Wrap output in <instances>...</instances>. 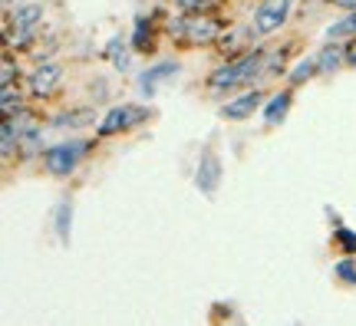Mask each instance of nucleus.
Segmentation results:
<instances>
[{
	"instance_id": "nucleus-1",
	"label": "nucleus",
	"mask_w": 356,
	"mask_h": 326,
	"mask_svg": "<svg viewBox=\"0 0 356 326\" xmlns=\"http://www.w3.org/2000/svg\"><path fill=\"white\" fill-rule=\"evenodd\" d=\"M264 60L267 56L261 50L244 53L238 60H228L225 66H218L215 73L208 76V89H211V92H231V89L254 83V76L264 70Z\"/></svg>"
},
{
	"instance_id": "nucleus-2",
	"label": "nucleus",
	"mask_w": 356,
	"mask_h": 326,
	"mask_svg": "<svg viewBox=\"0 0 356 326\" xmlns=\"http://www.w3.org/2000/svg\"><path fill=\"white\" fill-rule=\"evenodd\" d=\"M221 30H225V24L215 20L211 13H191V10H185V17H178V20L168 24V33L175 40H181L185 47L218 43V40H221Z\"/></svg>"
},
{
	"instance_id": "nucleus-3",
	"label": "nucleus",
	"mask_w": 356,
	"mask_h": 326,
	"mask_svg": "<svg viewBox=\"0 0 356 326\" xmlns=\"http://www.w3.org/2000/svg\"><path fill=\"white\" fill-rule=\"evenodd\" d=\"M89 152V142H63V145H53L47 149L43 155V165H47V172L50 175H70V172H76L79 158Z\"/></svg>"
},
{
	"instance_id": "nucleus-4",
	"label": "nucleus",
	"mask_w": 356,
	"mask_h": 326,
	"mask_svg": "<svg viewBox=\"0 0 356 326\" xmlns=\"http://www.w3.org/2000/svg\"><path fill=\"white\" fill-rule=\"evenodd\" d=\"M149 119V109L145 106H132V102H126V106H115L113 113H106V119L99 122V138H109L115 136V132H126V129H136L142 126Z\"/></svg>"
},
{
	"instance_id": "nucleus-5",
	"label": "nucleus",
	"mask_w": 356,
	"mask_h": 326,
	"mask_svg": "<svg viewBox=\"0 0 356 326\" xmlns=\"http://www.w3.org/2000/svg\"><path fill=\"white\" fill-rule=\"evenodd\" d=\"M291 7H293V0H261V7L254 10L257 37H267V33L280 30V26L287 24V17H291Z\"/></svg>"
},
{
	"instance_id": "nucleus-6",
	"label": "nucleus",
	"mask_w": 356,
	"mask_h": 326,
	"mask_svg": "<svg viewBox=\"0 0 356 326\" xmlns=\"http://www.w3.org/2000/svg\"><path fill=\"white\" fill-rule=\"evenodd\" d=\"M60 79H63V66L60 63H40L30 76V96L33 99H50L60 89Z\"/></svg>"
},
{
	"instance_id": "nucleus-7",
	"label": "nucleus",
	"mask_w": 356,
	"mask_h": 326,
	"mask_svg": "<svg viewBox=\"0 0 356 326\" xmlns=\"http://www.w3.org/2000/svg\"><path fill=\"white\" fill-rule=\"evenodd\" d=\"M195 185L202 195H215L218 185H221V158H218L211 149L202 152V158H198V168H195Z\"/></svg>"
},
{
	"instance_id": "nucleus-8",
	"label": "nucleus",
	"mask_w": 356,
	"mask_h": 326,
	"mask_svg": "<svg viewBox=\"0 0 356 326\" xmlns=\"http://www.w3.org/2000/svg\"><path fill=\"white\" fill-rule=\"evenodd\" d=\"M264 106V92L261 89H251V92H244V96H234L231 102L221 106V115L231 119V122H244V119H251Z\"/></svg>"
},
{
	"instance_id": "nucleus-9",
	"label": "nucleus",
	"mask_w": 356,
	"mask_h": 326,
	"mask_svg": "<svg viewBox=\"0 0 356 326\" xmlns=\"http://www.w3.org/2000/svg\"><path fill=\"white\" fill-rule=\"evenodd\" d=\"M40 20H43V7H40V3H24V7H17V13H13L17 37L30 40V37H33V30L40 26Z\"/></svg>"
},
{
	"instance_id": "nucleus-10",
	"label": "nucleus",
	"mask_w": 356,
	"mask_h": 326,
	"mask_svg": "<svg viewBox=\"0 0 356 326\" xmlns=\"http://www.w3.org/2000/svg\"><path fill=\"white\" fill-rule=\"evenodd\" d=\"M291 106H293V89H280V92H274L270 102L264 106V122L267 126H280V122L287 119V113H291Z\"/></svg>"
},
{
	"instance_id": "nucleus-11",
	"label": "nucleus",
	"mask_w": 356,
	"mask_h": 326,
	"mask_svg": "<svg viewBox=\"0 0 356 326\" xmlns=\"http://www.w3.org/2000/svg\"><path fill=\"white\" fill-rule=\"evenodd\" d=\"M175 73H178V63H175V60H165V63L152 66V70H145V73L139 76V89L145 92V96H152L155 89H159V83H165V79H172Z\"/></svg>"
},
{
	"instance_id": "nucleus-12",
	"label": "nucleus",
	"mask_w": 356,
	"mask_h": 326,
	"mask_svg": "<svg viewBox=\"0 0 356 326\" xmlns=\"http://www.w3.org/2000/svg\"><path fill=\"white\" fill-rule=\"evenodd\" d=\"M132 47L139 53H152L155 50V30L149 17H139L136 20V30H132Z\"/></svg>"
},
{
	"instance_id": "nucleus-13",
	"label": "nucleus",
	"mask_w": 356,
	"mask_h": 326,
	"mask_svg": "<svg viewBox=\"0 0 356 326\" xmlns=\"http://www.w3.org/2000/svg\"><path fill=\"white\" fill-rule=\"evenodd\" d=\"M343 60H346V50L340 47V43H327V47H323V50L317 53V66H320V73H337Z\"/></svg>"
},
{
	"instance_id": "nucleus-14",
	"label": "nucleus",
	"mask_w": 356,
	"mask_h": 326,
	"mask_svg": "<svg viewBox=\"0 0 356 326\" xmlns=\"http://www.w3.org/2000/svg\"><path fill=\"white\" fill-rule=\"evenodd\" d=\"M317 73H320L317 56H304V60H297L293 70L287 73V83H291V86H300V83H307V79H314Z\"/></svg>"
},
{
	"instance_id": "nucleus-15",
	"label": "nucleus",
	"mask_w": 356,
	"mask_h": 326,
	"mask_svg": "<svg viewBox=\"0 0 356 326\" xmlns=\"http://www.w3.org/2000/svg\"><path fill=\"white\" fill-rule=\"evenodd\" d=\"M70 225H73V204L70 201H60L56 204V234L63 244H70Z\"/></svg>"
},
{
	"instance_id": "nucleus-16",
	"label": "nucleus",
	"mask_w": 356,
	"mask_h": 326,
	"mask_svg": "<svg viewBox=\"0 0 356 326\" xmlns=\"http://www.w3.org/2000/svg\"><path fill=\"white\" fill-rule=\"evenodd\" d=\"M106 56L113 60V66L119 70V73H126L129 70V53H126V40L122 37H113V43L106 47Z\"/></svg>"
},
{
	"instance_id": "nucleus-17",
	"label": "nucleus",
	"mask_w": 356,
	"mask_h": 326,
	"mask_svg": "<svg viewBox=\"0 0 356 326\" xmlns=\"http://www.w3.org/2000/svg\"><path fill=\"white\" fill-rule=\"evenodd\" d=\"M96 119V113L92 109H73V113H63V115H56V122L53 126H86V122H92Z\"/></svg>"
},
{
	"instance_id": "nucleus-18",
	"label": "nucleus",
	"mask_w": 356,
	"mask_h": 326,
	"mask_svg": "<svg viewBox=\"0 0 356 326\" xmlns=\"http://www.w3.org/2000/svg\"><path fill=\"white\" fill-rule=\"evenodd\" d=\"M333 277H337V280H343V284H350V287H356V261H353V254L333 267Z\"/></svg>"
},
{
	"instance_id": "nucleus-19",
	"label": "nucleus",
	"mask_w": 356,
	"mask_h": 326,
	"mask_svg": "<svg viewBox=\"0 0 356 326\" xmlns=\"http://www.w3.org/2000/svg\"><path fill=\"white\" fill-rule=\"evenodd\" d=\"M0 106H3V115H13L17 109H20V89H13V83L3 86V92H0Z\"/></svg>"
},
{
	"instance_id": "nucleus-20",
	"label": "nucleus",
	"mask_w": 356,
	"mask_h": 326,
	"mask_svg": "<svg viewBox=\"0 0 356 326\" xmlns=\"http://www.w3.org/2000/svg\"><path fill=\"white\" fill-rule=\"evenodd\" d=\"M327 37L330 40H340V37H356V10L346 17V20H340V24H333L330 30H327Z\"/></svg>"
},
{
	"instance_id": "nucleus-21",
	"label": "nucleus",
	"mask_w": 356,
	"mask_h": 326,
	"mask_svg": "<svg viewBox=\"0 0 356 326\" xmlns=\"http://www.w3.org/2000/svg\"><path fill=\"white\" fill-rule=\"evenodd\" d=\"M333 241L340 244V251L343 254H356V234L350 231V227H337V231H333Z\"/></svg>"
},
{
	"instance_id": "nucleus-22",
	"label": "nucleus",
	"mask_w": 356,
	"mask_h": 326,
	"mask_svg": "<svg viewBox=\"0 0 356 326\" xmlns=\"http://www.w3.org/2000/svg\"><path fill=\"white\" fill-rule=\"evenodd\" d=\"M0 79H3V86L13 83V60L10 56H3V73H0Z\"/></svg>"
},
{
	"instance_id": "nucleus-23",
	"label": "nucleus",
	"mask_w": 356,
	"mask_h": 326,
	"mask_svg": "<svg viewBox=\"0 0 356 326\" xmlns=\"http://www.w3.org/2000/svg\"><path fill=\"white\" fill-rule=\"evenodd\" d=\"M346 63L356 70V43H350V47H346Z\"/></svg>"
},
{
	"instance_id": "nucleus-24",
	"label": "nucleus",
	"mask_w": 356,
	"mask_h": 326,
	"mask_svg": "<svg viewBox=\"0 0 356 326\" xmlns=\"http://www.w3.org/2000/svg\"><path fill=\"white\" fill-rule=\"evenodd\" d=\"M333 7H346V10H356V0H330Z\"/></svg>"
}]
</instances>
